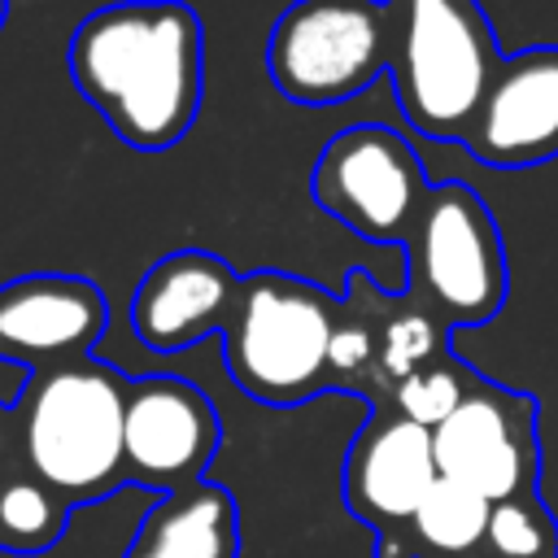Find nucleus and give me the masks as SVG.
Listing matches in <instances>:
<instances>
[{
    "mask_svg": "<svg viewBox=\"0 0 558 558\" xmlns=\"http://www.w3.org/2000/svg\"><path fill=\"white\" fill-rule=\"evenodd\" d=\"M4 17H9V0H0V31H4Z\"/></svg>",
    "mask_w": 558,
    "mask_h": 558,
    "instance_id": "nucleus-22",
    "label": "nucleus"
},
{
    "mask_svg": "<svg viewBox=\"0 0 558 558\" xmlns=\"http://www.w3.org/2000/svg\"><path fill=\"white\" fill-rule=\"evenodd\" d=\"M340 296L288 270L240 279L222 327V362L235 388L270 410H292L331 388V336Z\"/></svg>",
    "mask_w": 558,
    "mask_h": 558,
    "instance_id": "nucleus-3",
    "label": "nucleus"
},
{
    "mask_svg": "<svg viewBox=\"0 0 558 558\" xmlns=\"http://www.w3.org/2000/svg\"><path fill=\"white\" fill-rule=\"evenodd\" d=\"M405 292L445 327H480L506 305L510 266L497 218L462 179L432 183L414 235L405 240Z\"/></svg>",
    "mask_w": 558,
    "mask_h": 558,
    "instance_id": "nucleus-6",
    "label": "nucleus"
},
{
    "mask_svg": "<svg viewBox=\"0 0 558 558\" xmlns=\"http://www.w3.org/2000/svg\"><path fill=\"white\" fill-rule=\"evenodd\" d=\"M436 471L488 501L532 493L541 480V405L532 392L488 375L471 384L462 405L432 432Z\"/></svg>",
    "mask_w": 558,
    "mask_h": 558,
    "instance_id": "nucleus-8",
    "label": "nucleus"
},
{
    "mask_svg": "<svg viewBox=\"0 0 558 558\" xmlns=\"http://www.w3.org/2000/svg\"><path fill=\"white\" fill-rule=\"evenodd\" d=\"M22 462V449H17V410L0 401V475L13 471Z\"/></svg>",
    "mask_w": 558,
    "mask_h": 558,
    "instance_id": "nucleus-21",
    "label": "nucleus"
},
{
    "mask_svg": "<svg viewBox=\"0 0 558 558\" xmlns=\"http://www.w3.org/2000/svg\"><path fill=\"white\" fill-rule=\"evenodd\" d=\"M436 480L440 471H436L432 432L410 423L392 405H375L366 414V423L349 440L340 471L344 506L371 532H388L405 523Z\"/></svg>",
    "mask_w": 558,
    "mask_h": 558,
    "instance_id": "nucleus-12",
    "label": "nucleus"
},
{
    "mask_svg": "<svg viewBox=\"0 0 558 558\" xmlns=\"http://www.w3.org/2000/svg\"><path fill=\"white\" fill-rule=\"evenodd\" d=\"M74 506L22 462L0 475V554H44L70 527Z\"/></svg>",
    "mask_w": 558,
    "mask_h": 558,
    "instance_id": "nucleus-17",
    "label": "nucleus"
},
{
    "mask_svg": "<svg viewBox=\"0 0 558 558\" xmlns=\"http://www.w3.org/2000/svg\"><path fill=\"white\" fill-rule=\"evenodd\" d=\"M462 148L493 170H527L558 157V44L501 57Z\"/></svg>",
    "mask_w": 558,
    "mask_h": 558,
    "instance_id": "nucleus-10",
    "label": "nucleus"
},
{
    "mask_svg": "<svg viewBox=\"0 0 558 558\" xmlns=\"http://www.w3.org/2000/svg\"><path fill=\"white\" fill-rule=\"evenodd\" d=\"M222 427L214 401L179 375H144L126 388L122 414V453H126V484L174 493L205 480L218 453Z\"/></svg>",
    "mask_w": 558,
    "mask_h": 558,
    "instance_id": "nucleus-9",
    "label": "nucleus"
},
{
    "mask_svg": "<svg viewBox=\"0 0 558 558\" xmlns=\"http://www.w3.org/2000/svg\"><path fill=\"white\" fill-rule=\"evenodd\" d=\"M475 379H480L475 366H466L458 353H445V357H436V362L410 371V375L392 388L388 405H392L397 414H405L410 423L436 432V427L462 405V397L471 392Z\"/></svg>",
    "mask_w": 558,
    "mask_h": 558,
    "instance_id": "nucleus-19",
    "label": "nucleus"
},
{
    "mask_svg": "<svg viewBox=\"0 0 558 558\" xmlns=\"http://www.w3.org/2000/svg\"><path fill=\"white\" fill-rule=\"evenodd\" d=\"M488 514V497L440 475L405 523L375 532V558H484Z\"/></svg>",
    "mask_w": 558,
    "mask_h": 558,
    "instance_id": "nucleus-15",
    "label": "nucleus"
},
{
    "mask_svg": "<svg viewBox=\"0 0 558 558\" xmlns=\"http://www.w3.org/2000/svg\"><path fill=\"white\" fill-rule=\"evenodd\" d=\"M126 388L131 379L87 353L61 366L31 371L13 401L22 466L52 484L74 510L126 484Z\"/></svg>",
    "mask_w": 558,
    "mask_h": 558,
    "instance_id": "nucleus-2",
    "label": "nucleus"
},
{
    "mask_svg": "<svg viewBox=\"0 0 558 558\" xmlns=\"http://www.w3.org/2000/svg\"><path fill=\"white\" fill-rule=\"evenodd\" d=\"M74 92L135 153L174 148L205 96V31L187 0H113L65 48Z\"/></svg>",
    "mask_w": 558,
    "mask_h": 558,
    "instance_id": "nucleus-1",
    "label": "nucleus"
},
{
    "mask_svg": "<svg viewBox=\"0 0 558 558\" xmlns=\"http://www.w3.org/2000/svg\"><path fill=\"white\" fill-rule=\"evenodd\" d=\"M427 192L432 183L410 140L379 122L331 135L310 170L314 205L371 244H405Z\"/></svg>",
    "mask_w": 558,
    "mask_h": 558,
    "instance_id": "nucleus-7",
    "label": "nucleus"
},
{
    "mask_svg": "<svg viewBox=\"0 0 558 558\" xmlns=\"http://www.w3.org/2000/svg\"><path fill=\"white\" fill-rule=\"evenodd\" d=\"M401 0H296L266 44L270 83L296 105H340L388 74Z\"/></svg>",
    "mask_w": 558,
    "mask_h": 558,
    "instance_id": "nucleus-5",
    "label": "nucleus"
},
{
    "mask_svg": "<svg viewBox=\"0 0 558 558\" xmlns=\"http://www.w3.org/2000/svg\"><path fill=\"white\" fill-rule=\"evenodd\" d=\"M122 558H240L235 493L214 480L161 493Z\"/></svg>",
    "mask_w": 558,
    "mask_h": 558,
    "instance_id": "nucleus-14",
    "label": "nucleus"
},
{
    "mask_svg": "<svg viewBox=\"0 0 558 558\" xmlns=\"http://www.w3.org/2000/svg\"><path fill=\"white\" fill-rule=\"evenodd\" d=\"M109 327L100 283L83 275H17L0 283V362L31 371L96 353Z\"/></svg>",
    "mask_w": 558,
    "mask_h": 558,
    "instance_id": "nucleus-11",
    "label": "nucleus"
},
{
    "mask_svg": "<svg viewBox=\"0 0 558 558\" xmlns=\"http://www.w3.org/2000/svg\"><path fill=\"white\" fill-rule=\"evenodd\" d=\"M388 292L366 275L349 270L340 292V318L331 336V388L379 401V349H384Z\"/></svg>",
    "mask_w": 558,
    "mask_h": 558,
    "instance_id": "nucleus-16",
    "label": "nucleus"
},
{
    "mask_svg": "<svg viewBox=\"0 0 558 558\" xmlns=\"http://www.w3.org/2000/svg\"><path fill=\"white\" fill-rule=\"evenodd\" d=\"M445 353H453L449 327H445L432 310H423L405 288H401V292H388V310H384V349H379V401H375V405H388L392 388H397L410 371H418V366H427V362H436V357H445Z\"/></svg>",
    "mask_w": 558,
    "mask_h": 558,
    "instance_id": "nucleus-18",
    "label": "nucleus"
},
{
    "mask_svg": "<svg viewBox=\"0 0 558 558\" xmlns=\"http://www.w3.org/2000/svg\"><path fill=\"white\" fill-rule=\"evenodd\" d=\"M240 279L209 248H174L157 257L131 292V331L153 353H179L209 336H222Z\"/></svg>",
    "mask_w": 558,
    "mask_h": 558,
    "instance_id": "nucleus-13",
    "label": "nucleus"
},
{
    "mask_svg": "<svg viewBox=\"0 0 558 558\" xmlns=\"http://www.w3.org/2000/svg\"><path fill=\"white\" fill-rule=\"evenodd\" d=\"M501 57L480 0H401L388 65L401 118L427 140L462 144Z\"/></svg>",
    "mask_w": 558,
    "mask_h": 558,
    "instance_id": "nucleus-4",
    "label": "nucleus"
},
{
    "mask_svg": "<svg viewBox=\"0 0 558 558\" xmlns=\"http://www.w3.org/2000/svg\"><path fill=\"white\" fill-rule=\"evenodd\" d=\"M484 558H558V519L536 488L493 501Z\"/></svg>",
    "mask_w": 558,
    "mask_h": 558,
    "instance_id": "nucleus-20",
    "label": "nucleus"
}]
</instances>
